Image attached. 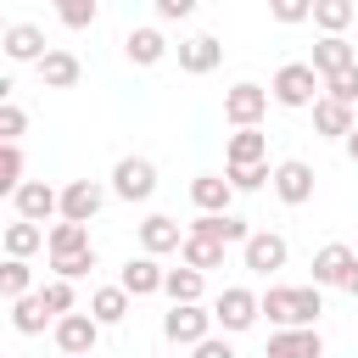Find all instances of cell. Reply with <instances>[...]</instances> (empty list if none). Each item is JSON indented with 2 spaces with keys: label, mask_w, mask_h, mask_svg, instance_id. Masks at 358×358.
<instances>
[{
  "label": "cell",
  "mask_w": 358,
  "mask_h": 358,
  "mask_svg": "<svg viewBox=\"0 0 358 358\" xmlns=\"http://www.w3.org/2000/svg\"><path fill=\"white\" fill-rule=\"evenodd\" d=\"M50 263L62 280H78L95 268V246H90V229L84 224H56L50 229Z\"/></svg>",
  "instance_id": "6da1fadb"
},
{
  "label": "cell",
  "mask_w": 358,
  "mask_h": 358,
  "mask_svg": "<svg viewBox=\"0 0 358 358\" xmlns=\"http://www.w3.org/2000/svg\"><path fill=\"white\" fill-rule=\"evenodd\" d=\"M263 313L274 319V324H313V313H319V285H274L268 296H263Z\"/></svg>",
  "instance_id": "7a4b0ae2"
},
{
  "label": "cell",
  "mask_w": 358,
  "mask_h": 358,
  "mask_svg": "<svg viewBox=\"0 0 358 358\" xmlns=\"http://www.w3.org/2000/svg\"><path fill=\"white\" fill-rule=\"evenodd\" d=\"M319 78H324V73H319L313 62H285L268 90H274L280 106H308V101H319Z\"/></svg>",
  "instance_id": "3957f363"
},
{
  "label": "cell",
  "mask_w": 358,
  "mask_h": 358,
  "mask_svg": "<svg viewBox=\"0 0 358 358\" xmlns=\"http://www.w3.org/2000/svg\"><path fill=\"white\" fill-rule=\"evenodd\" d=\"M112 185H117L123 201H145V196L157 190V168H151V157H117Z\"/></svg>",
  "instance_id": "277c9868"
},
{
  "label": "cell",
  "mask_w": 358,
  "mask_h": 358,
  "mask_svg": "<svg viewBox=\"0 0 358 358\" xmlns=\"http://www.w3.org/2000/svg\"><path fill=\"white\" fill-rule=\"evenodd\" d=\"M95 336H101V319L95 313H62L56 319V347L73 352V358H90L95 352Z\"/></svg>",
  "instance_id": "5b68a950"
},
{
  "label": "cell",
  "mask_w": 358,
  "mask_h": 358,
  "mask_svg": "<svg viewBox=\"0 0 358 358\" xmlns=\"http://www.w3.org/2000/svg\"><path fill=\"white\" fill-rule=\"evenodd\" d=\"M263 112H268V90H257V84H235V90L224 95V117H229L235 129H257Z\"/></svg>",
  "instance_id": "8992f818"
},
{
  "label": "cell",
  "mask_w": 358,
  "mask_h": 358,
  "mask_svg": "<svg viewBox=\"0 0 358 358\" xmlns=\"http://www.w3.org/2000/svg\"><path fill=\"white\" fill-rule=\"evenodd\" d=\"M207 324H213V313H201L196 302H173V313L162 319V336H168V341H185V347H196V341H207Z\"/></svg>",
  "instance_id": "52a82bcc"
},
{
  "label": "cell",
  "mask_w": 358,
  "mask_h": 358,
  "mask_svg": "<svg viewBox=\"0 0 358 358\" xmlns=\"http://www.w3.org/2000/svg\"><path fill=\"white\" fill-rule=\"evenodd\" d=\"M274 196L291 201V207H302V201L313 196V168H308L302 157H285V162L274 168Z\"/></svg>",
  "instance_id": "ba28073f"
},
{
  "label": "cell",
  "mask_w": 358,
  "mask_h": 358,
  "mask_svg": "<svg viewBox=\"0 0 358 358\" xmlns=\"http://www.w3.org/2000/svg\"><path fill=\"white\" fill-rule=\"evenodd\" d=\"M352 263H358V252H352V246H341V241L319 246V252H313V285H347Z\"/></svg>",
  "instance_id": "9c48e42d"
},
{
  "label": "cell",
  "mask_w": 358,
  "mask_h": 358,
  "mask_svg": "<svg viewBox=\"0 0 358 358\" xmlns=\"http://www.w3.org/2000/svg\"><path fill=\"white\" fill-rule=\"evenodd\" d=\"M257 313H263V296H252L246 285H229V291L218 296V313H213V319H218L224 330H246Z\"/></svg>",
  "instance_id": "30bf717a"
},
{
  "label": "cell",
  "mask_w": 358,
  "mask_h": 358,
  "mask_svg": "<svg viewBox=\"0 0 358 358\" xmlns=\"http://www.w3.org/2000/svg\"><path fill=\"white\" fill-rule=\"evenodd\" d=\"M101 201H106V190H101L95 179H73V185L62 190V213H67V224H90V218L101 213Z\"/></svg>",
  "instance_id": "8fae6325"
},
{
  "label": "cell",
  "mask_w": 358,
  "mask_h": 358,
  "mask_svg": "<svg viewBox=\"0 0 358 358\" xmlns=\"http://www.w3.org/2000/svg\"><path fill=\"white\" fill-rule=\"evenodd\" d=\"M319 352H324V341H319L313 324H296V330L268 336V358H319Z\"/></svg>",
  "instance_id": "7c38bea8"
},
{
  "label": "cell",
  "mask_w": 358,
  "mask_h": 358,
  "mask_svg": "<svg viewBox=\"0 0 358 358\" xmlns=\"http://www.w3.org/2000/svg\"><path fill=\"white\" fill-rule=\"evenodd\" d=\"M190 201H196L201 213H229V201H235V185H229L224 173H196V185H190Z\"/></svg>",
  "instance_id": "4fadbf2b"
},
{
  "label": "cell",
  "mask_w": 358,
  "mask_h": 358,
  "mask_svg": "<svg viewBox=\"0 0 358 358\" xmlns=\"http://www.w3.org/2000/svg\"><path fill=\"white\" fill-rule=\"evenodd\" d=\"M0 45H6L11 62H39V56H45V34H39L34 22H11V28L0 34Z\"/></svg>",
  "instance_id": "5bb4252c"
},
{
  "label": "cell",
  "mask_w": 358,
  "mask_h": 358,
  "mask_svg": "<svg viewBox=\"0 0 358 358\" xmlns=\"http://www.w3.org/2000/svg\"><path fill=\"white\" fill-rule=\"evenodd\" d=\"M78 73H84V62H78L73 50H45V56H39V78H45L50 90H73Z\"/></svg>",
  "instance_id": "9a60e30c"
},
{
  "label": "cell",
  "mask_w": 358,
  "mask_h": 358,
  "mask_svg": "<svg viewBox=\"0 0 358 358\" xmlns=\"http://www.w3.org/2000/svg\"><path fill=\"white\" fill-rule=\"evenodd\" d=\"M179 252H185V263H190V268H201V274L224 263V241H218V235H207V229H185V246H179Z\"/></svg>",
  "instance_id": "2e32d148"
},
{
  "label": "cell",
  "mask_w": 358,
  "mask_h": 358,
  "mask_svg": "<svg viewBox=\"0 0 358 358\" xmlns=\"http://www.w3.org/2000/svg\"><path fill=\"white\" fill-rule=\"evenodd\" d=\"M241 257H246V268H257V274H268V268H280L285 263V241L280 235H246V246H241Z\"/></svg>",
  "instance_id": "e0dca14e"
},
{
  "label": "cell",
  "mask_w": 358,
  "mask_h": 358,
  "mask_svg": "<svg viewBox=\"0 0 358 358\" xmlns=\"http://www.w3.org/2000/svg\"><path fill=\"white\" fill-rule=\"evenodd\" d=\"M162 280H168V274H162L151 257H129L123 274H117V285H123L129 296H151V291H162Z\"/></svg>",
  "instance_id": "ac0fdd59"
},
{
  "label": "cell",
  "mask_w": 358,
  "mask_h": 358,
  "mask_svg": "<svg viewBox=\"0 0 358 358\" xmlns=\"http://www.w3.org/2000/svg\"><path fill=\"white\" fill-rule=\"evenodd\" d=\"M218 56H224V45H218L213 34H196V39L179 45V67H185V73H213Z\"/></svg>",
  "instance_id": "d6986e66"
},
{
  "label": "cell",
  "mask_w": 358,
  "mask_h": 358,
  "mask_svg": "<svg viewBox=\"0 0 358 358\" xmlns=\"http://www.w3.org/2000/svg\"><path fill=\"white\" fill-rule=\"evenodd\" d=\"M313 129H319V134H352L358 123H352V106H347V101L319 95V101H313Z\"/></svg>",
  "instance_id": "ffe728a7"
},
{
  "label": "cell",
  "mask_w": 358,
  "mask_h": 358,
  "mask_svg": "<svg viewBox=\"0 0 358 358\" xmlns=\"http://www.w3.org/2000/svg\"><path fill=\"white\" fill-rule=\"evenodd\" d=\"M17 213H22L28 224H39V218H50V213H56V190H50L45 179H28V185L17 190Z\"/></svg>",
  "instance_id": "44dd1931"
},
{
  "label": "cell",
  "mask_w": 358,
  "mask_h": 358,
  "mask_svg": "<svg viewBox=\"0 0 358 358\" xmlns=\"http://www.w3.org/2000/svg\"><path fill=\"white\" fill-rule=\"evenodd\" d=\"M140 246H145L151 257H157V252H173V246H185V229H179L173 218H162V213H157V218H145V224H140Z\"/></svg>",
  "instance_id": "7402d4cb"
},
{
  "label": "cell",
  "mask_w": 358,
  "mask_h": 358,
  "mask_svg": "<svg viewBox=\"0 0 358 358\" xmlns=\"http://www.w3.org/2000/svg\"><path fill=\"white\" fill-rule=\"evenodd\" d=\"M313 67L330 78V73H341V67H358V62H352V45H347L341 34H324V39L313 45Z\"/></svg>",
  "instance_id": "603a6c76"
},
{
  "label": "cell",
  "mask_w": 358,
  "mask_h": 358,
  "mask_svg": "<svg viewBox=\"0 0 358 358\" xmlns=\"http://www.w3.org/2000/svg\"><path fill=\"white\" fill-rule=\"evenodd\" d=\"M123 50H129V62H140V67H151V62H162V50H168V39H162L157 28H129V39H123Z\"/></svg>",
  "instance_id": "cb8c5ba5"
},
{
  "label": "cell",
  "mask_w": 358,
  "mask_h": 358,
  "mask_svg": "<svg viewBox=\"0 0 358 358\" xmlns=\"http://www.w3.org/2000/svg\"><path fill=\"white\" fill-rule=\"evenodd\" d=\"M162 291L173 296V302H201V291H207V274L201 268H168V280H162Z\"/></svg>",
  "instance_id": "d4e9b609"
},
{
  "label": "cell",
  "mask_w": 358,
  "mask_h": 358,
  "mask_svg": "<svg viewBox=\"0 0 358 358\" xmlns=\"http://www.w3.org/2000/svg\"><path fill=\"white\" fill-rule=\"evenodd\" d=\"M39 246H50L39 224H28V218H17V224L6 229V257H22V263H28V252H39Z\"/></svg>",
  "instance_id": "484cf974"
},
{
  "label": "cell",
  "mask_w": 358,
  "mask_h": 358,
  "mask_svg": "<svg viewBox=\"0 0 358 358\" xmlns=\"http://www.w3.org/2000/svg\"><path fill=\"white\" fill-rule=\"evenodd\" d=\"M90 313H95L101 324H117V319L129 313V291H123V285H101V291L90 296Z\"/></svg>",
  "instance_id": "4316f807"
},
{
  "label": "cell",
  "mask_w": 358,
  "mask_h": 358,
  "mask_svg": "<svg viewBox=\"0 0 358 358\" xmlns=\"http://www.w3.org/2000/svg\"><path fill=\"white\" fill-rule=\"evenodd\" d=\"M45 319H50V308H45V296H39V291H34V296H22V302H11V324H17L22 336L45 330Z\"/></svg>",
  "instance_id": "83f0119b"
},
{
  "label": "cell",
  "mask_w": 358,
  "mask_h": 358,
  "mask_svg": "<svg viewBox=\"0 0 358 358\" xmlns=\"http://www.w3.org/2000/svg\"><path fill=\"white\" fill-rule=\"evenodd\" d=\"M352 17H358V6H352V0H313V22H319L324 34H341Z\"/></svg>",
  "instance_id": "f1b7e54d"
},
{
  "label": "cell",
  "mask_w": 358,
  "mask_h": 358,
  "mask_svg": "<svg viewBox=\"0 0 358 358\" xmlns=\"http://www.w3.org/2000/svg\"><path fill=\"white\" fill-rule=\"evenodd\" d=\"M190 229H207V235H218L224 246H229V241L246 246V224H241L235 213H201V224H190Z\"/></svg>",
  "instance_id": "f546056e"
},
{
  "label": "cell",
  "mask_w": 358,
  "mask_h": 358,
  "mask_svg": "<svg viewBox=\"0 0 358 358\" xmlns=\"http://www.w3.org/2000/svg\"><path fill=\"white\" fill-rule=\"evenodd\" d=\"M263 151H268V140H263L257 129H241V134L229 140V168H241V162H263Z\"/></svg>",
  "instance_id": "4dcf8cb0"
},
{
  "label": "cell",
  "mask_w": 358,
  "mask_h": 358,
  "mask_svg": "<svg viewBox=\"0 0 358 358\" xmlns=\"http://www.w3.org/2000/svg\"><path fill=\"white\" fill-rule=\"evenodd\" d=\"M0 291H6L11 302L28 296V263H22V257H6V268H0Z\"/></svg>",
  "instance_id": "1f68e13d"
},
{
  "label": "cell",
  "mask_w": 358,
  "mask_h": 358,
  "mask_svg": "<svg viewBox=\"0 0 358 358\" xmlns=\"http://www.w3.org/2000/svg\"><path fill=\"white\" fill-rule=\"evenodd\" d=\"M22 151L17 145H0V190H22Z\"/></svg>",
  "instance_id": "d6a6232c"
},
{
  "label": "cell",
  "mask_w": 358,
  "mask_h": 358,
  "mask_svg": "<svg viewBox=\"0 0 358 358\" xmlns=\"http://www.w3.org/2000/svg\"><path fill=\"white\" fill-rule=\"evenodd\" d=\"M22 129H28V112H22L17 101H6V106H0V140H6V145H17V134H22Z\"/></svg>",
  "instance_id": "836d02e7"
},
{
  "label": "cell",
  "mask_w": 358,
  "mask_h": 358,
  "mask_svg": "<svg viewBox=\"0 0 358 358\" xmlns=\"http://www.w3.org/2000/svg\"><path fill=\"white\" fill-rule=\"evenodd\" d=\"M39 296H45V308H50V319H56V313H73V280H50Z\"/></svg>",
  "instance_id": "e575fe53"
},
{
  "label": "cell",
  "mask_w": 358,
  "mask_h": 358,
  "mask_svg": "<svg viewBox=\"0 0 358 358\" xmlns=\"http://www.w3.org/2000/svg\"><path fill=\"white\" fill-rule=\"evenodd\" d=\"M324 90H330L336 101H347V106H352V101H358V67H341V73H330V78H324Z\"/></svg>",
  "instance_id": "d590c367"
},
{
  "label": "cell",
  "mask_w": 358,
  "mask_h": 358,
  "mask_svg": "<svg viewBox=\"0 0 358 358\" xmlns=\"http://www.w3.org/2000/svg\"><path fill=\"white\" fill-rule=\"evenodd\" d=\"M56 11H62L67 28H90L95 22V0H56Z\"/></svg>",
  "instance_id": "8d00e7d4"
},
{
  "label": "cell",
  "mask_w": 358,
  "mask_h": 358,
  "mask_svg": "<svg viewBox=\"0 0 358 358\" xmlns=\"http://www.w3.org/2000/svg\"><path fill=\"white\" fill-rule=\"evenodd\" d=\"M263 179H274L263 162H241V168H229V185H235V190H257Z\"/></svg>",
  "instance_id": "74e56055"
},
{
  "label": "cell",
  "mask_w": 358,
  "mask_h": 358,
  "mask_svg": "<svg viewBox=\"0 0 358 358\" xmlns=\"http://www.w3.org/2000/svg\"><path fill=\"white\" fill-rule=\"evenodd\" d=\"M268 11L280 22H302V17H313V0H268Z\"/></svg>",
  "instance_id": "f35d334b"
},
{
  "label": "cell",
  "mask_w": 358,
  "mask_h": 358,
  "mask_svg": "<svg viewBox=\"0 0 358 358\" xmlns=\"http://www.w3.org/2000/svg\"><path fill=\"white\" fill-rule=\"evenodd\" d=\"M196 358H235V352H229V341L207 336V341H196Z\"/></svg>",
  "instance_id": "ab89813d"
},
{
  "label": "cell",
  "mask_w": 358,
  "mask_h": 358,
  "mask_svg": "<svg viewBox=\"0 0 358 358\" xmlns=\"http://www.w3.org/2000/svg\"><path fill=\"white\" fill-rule=\"evenodd\" d=\"M157 11H162V17H190L196 0H157Z\"/></svg>",
  "instance_id": "60d3db41"
},
{
  "label": "cell",
  "mask_w": 358,
  "mask_h": 358,
  "mask_svg": "<svg viewBox=\"0 0 358 358\" xmlns=\"http://www.w3.org/2000/svg\"><path fill=\"white\" fill-rule=\"evenodd\" d=\"M347 157H352V162H358V129H352V134H347Z\"/></svg>",
  "instance_id": "b9f144b4"
},
{
  "label": "cell",
  "mask_w": 358,
  "mask_h": 358,
  "mask_svg": "<svg viewBox=\"0 0 358 358\" xmlns=\"http://www.w3.org/2000/svg\"><path fill=\"white\" fill-rule=\"evenodd\" d=\"M341 291H358V263H352V274H347V285Z\"/></svg>",
  "instance_id": "7bdbcfd3"
},
{
  "label": "cell",
  "mask_w": 358,
  "mask_h": 358,
  "mask_svg": "<svg viewBox=\"0 0 358 358\" xmlns=\"http://www.w3.org/2000/svg\"><path fill=\"white\" fill-rule=\"evenodd\" d=\"M62 358H73V352H62Z\"/></svg>",
  "instance_id": "ee69618b"
}]
</instances>
